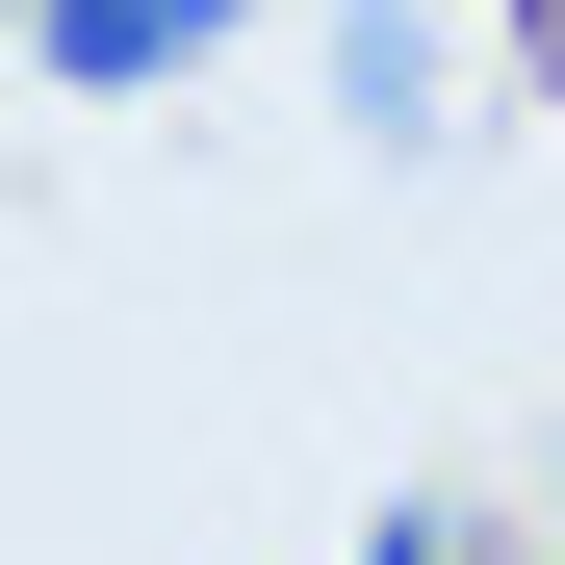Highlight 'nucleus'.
Instances as JSON below:
<instances>
[{
  "label": "nucleus",
  "mask_w": 565,
  "mask_h": 565,
  "mask_svg": "<svg viewBox=\"0 0 565 565\" xmlns=\"http://www.w3.org/2000/svg\"><path fill=\"white\" fill-rule=\"evenodd\" d=\"M26 52L77 77V104H154V77H206V52H232V0H26Z\"/></svg>",
  "instance_id": "f257e3e1"
},
{
  "label": "nucleus",
  "mask_w": 565,
  "mask_h": 565,
  "mask_svg": "<svg viewBox=\"0 0 565 565\" xmlns=\"http://www.w3.org/2000/svg\"><path fill=\"white\" fill-rule=\"evenodd\" d=\"M360 565H462V514H386V540H360Z\"/></svg>",
  "instance_id": "f03ea898"
},
{
  "label": "nucleus",
  "mask_w": 565,
  "mask_h": 565,
  "mask_svg": "<svg viewBox=\"0 0 565 565\" xmlns=\"http://www.w3.org/2000/svg\"><path fill=\"white\" fill-rule=\"evenodd\" d=\"M0 26H26V0H0Z\"/></svg>",
  "instance_id": "7ed1b4c3"
}]
</instances>
